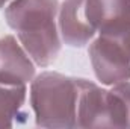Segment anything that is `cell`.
<instances>
[{
	"label": "cell",
	"instance_id": "1",
	"mask_svg": "<svg viewBox=\"0 0 130 129\" xmlns=\"http://www.w3.org/2000/svg\"><path fill=\"white\" fill-rule=\"evenodd\" d=\"M58 0H14L5 9V18L27 52L41 67L50 65L61 52L56 26Z\"/></svg>",
	"mask_w": 130,
	"mask_h": 129
},
{
	"label": "cell",
	"instance_id": "2",
	"mask_svg": "<svg viewBox=\"0 0 130 129\" xmlns=\"http://www.w3.org/2000/svg\"><path fill=\"white\" fill-rule=\"evenodd\" d=\"M77 78L44 71L32 82L30 103L41 128H77Z\"/></svg>",
	"mask_w": 130,
	"mask_h": 129
},
{
	"label": "cell",
	"instance_id": "3",
	"mask_svg": "<svg viewBox=\"0 0 130 129\" xmlns=\"http://www.w3.org/2000/svg\"><path fill=\"white\" fill-rule=\"evenodd\" d=\"M89 58L101 84L115 85L130 81V55L121 40L100 35L89 46Z\"/></svg>",
	"mask_w": 130,
	"mask_h": 129
},
{
	"label": "cell",
	"instance_id": "4",
	"mask_svg": "<svg viewBox=\"0 0 130 129\" xmlns=\"http://www.w3.org/2000/svg\"><path fill=\"white\" fill-rule=\"evenodd\" d=\"M85 17L100 35L121 40L130 31V0H85Z\"/></svg>",
	"mask_w": 130,
	"mask_h": 129
},
{
	"label": "cell",
	"instance_id": "5",
	"mask_svg": "<svg viewBox=\"0 0 130 129\" xmlns=\"http://www.w3.org/2000/svg\"><path fill=\"white\" fill-rule=\"evenodd\" d=\"M35 76V65L27 52L12 35L0 38V84L26 85Z\"/></svg>",
	"mask_w": 130,
	"mask_h": 129
},
{
	"label": "cell",
	"instance_id": "6",
	"mask_svg": "<svg viewBox=\"0 0 130 129\" xmlns=\"http://www.w3.org/2000/svg\"><path fill=\"white\" fill-rule=\"evenodd\" d=\"M58 23L62 41L73 47L86 46L95 35L85 17V0H64L58 12Z\"/></svg>",
	"mask_w": 130,
	"mask_h": 129
},
{
	"label": "cell",
	"instance_id": "7",
	"mask_svg": "<svg viewBox=\"0 0 130 129\" xmlns=\"http://www.w3.org/2000/svg\"><path fill=\"white\" fill-rule=\"evenodd\" d=\"M26 93V85L0 84V128H12L18 117H26L21 112Z\"/></svg>",
	"mask_w": 130,
	"mask_h": 129
},
{
	"label": "cell",
	"instance_id": "8",
	"mask_svg": "<svg viewBox=\"0 0 130 129\" xmlns=\"http://www.w3.org/2000/svg\"><path fill=\"white\" fill-rule=\"evenodd\" d=\"M121 43L124 44V47H126V50H127V53L130 55V31H129L127 33H126V35H124L123 38H121Z\"/></svg>",
	"mask_w": 130,
	"mask_h": 129
},
{
	"label": "cell",
	"instance_id": "9",
	"mask_svg": "<svg viewBox=\"0 0 130 129\" xmlns=\"http://www.w3.org/2000/svg\"><path fill=\"white\" fill-rule=\"evenodd\" d=\"M6 2H9V0H0V8H2V6H5V3H6Z\"/></svg>",
	"mask_w": 130,
	"mask_h": 129
}]
</instances>
